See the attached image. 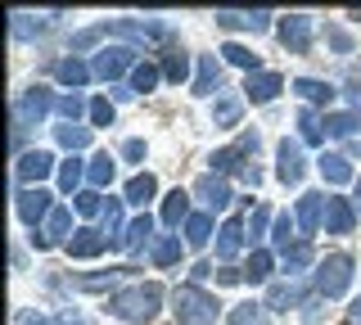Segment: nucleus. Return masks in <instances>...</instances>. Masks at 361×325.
Masks as SVG:
<instances>
[{"label": "nucleus", "instance_id": "27", "mask_svg": "<svg viewBox=\"0 0 361 325\" xmlns=\"http://www.w3.org/2000/svg\"><path fill=\"white\" fill-rule=\"evenodd\" d=\"M271 271H276V253H271V249H253V253H248V266H244V285H267Z\"/></svg>", "mask_w": 361, "mask_h": 325}, {"label": "nucleus", "instance_id": "28", "mask_svg": "<svg viewBox=\"0 0 361 325\" xmlns=\"http://www.w3.org/2000/svg\"><path fill=\"white\" fill-rule=\"evenodd\" d=\"M154 195H158V176H154V172H135L131 181H127V190H122V199H127V204H135V208H145Z\"/></svg>", "mask_w": 361, "mask_h": 325}, {"label": "nucleus", "instance_id": "11", "mask_svg": "<svg viewBox=\"0 0 361 325\" xmlns=\"http://www.w3.org/2000/svg\"><path fill=\"white\" fill-rule=\"evenodd\" d=\"M276 176H280L285 185H298L302 176H307V159H302V145H298V140L285 136V140L276 145Z\"/></svg>", "mask_w": 361, "mask_h": 325}, {"label": "nucleus", "instance_id": "6", "mask_svg": "<svg viewBox=\"0 0 361 325\" xmlns=\"http://www.w3.org/2000/svg\"><path fill=\"white\" fill-rule=\"evenodd\" d=\"M14 208H18V221H23L27 231H41L45 221H50V212L59 208V204H54L50 190H41V185H37V190H18V195H14Z\"/></svg>", "mask_w": 361, "mask_h": 325}, {"label": "nucleus", "instance_id": "15", "mask_svg": "<svg viewBox=\"0 0 361 325\" xmlns=\"http://www.w3.org/2000/svg\"><path fill=\"white\" fill-rule=\"evenodd\" d=\"M104 249H113V244H109V235L95 231V226H77V235L63 244V253L77 257V262H86V257H99Z\"/></svg>", "mask_w": 361, "mask_h": 325}, {"label": "nucleus", "instance_id": "41", "mask_svg": "<svg viewBox=\"0 0 361 325\" xmlns=\"http://www.w3.org/2000/svg\"><path fill=\"white\" fill-rule=\"evenodd\" d=\"M226 325H267V302H240V307H231Z\"/></svg>", "mask_w": 361, "mask_h": 325}, {"label": "nucleus", "instance_id": "45", "mask_svg": "<svg viewBox=\"0 0 361 325\" xmlns=\"http://www.w3.org/2000/svg\"><path fill=\"white\" fill-rule=\"evenodd\" d=\"M54 114H59L63 122H77L82 114H90V104H86V99L77 95V91H68V95H59V104H54Z\"/></svg>", "mask_w": 361, "mask_h": 325}, {"label": "nucleus", "instance_id": "7", "mask_svg": "<svg viewBox=\"0 0 361 325\" xmlns=\"http://www.w3.org/2000/svg\"><path fill=\"white\" fill-rule=\"evenodd\" d=\"M312 302V289L302 276H285L267 289V312H289V307H307Z\"/></svg>", "mask_w": 361, "mask_h": 325}, {"label": "nucleus", "instance_id": "25", "mask_svg": "<svg viewBox=\"0 0 361 325\" xmlns=\"http://www.w3.org/2000/svg\"><path fill=\"white\" fill-rule=\"evenodd\" d=\"M316 167H321L325 185H348V181H357V176H353V159H348V154H321V159H316Z\"/></svg>", "mask_w": 361, "mask_h": 325}, {"label": "nucleus", "instance_id": "36", "mask_svg": "<svg viewBox=\"0 0 361 325\" xmlns=\"http://www.w3.org/2000/svg\"><path fill=\"white\" fill-rule=\"evenodd\" d=\"M82 181H86V163L82 159H68V163H59V190L63 195H82Z\"/></svg>", "mask_w": 361, "mask_h": 325}, {"label": "nucleus", "instance_id": "1", "mask_svg": "<svg viewBox=\"0 0 361 325\" xmlns=\"http://www.w3.org/2000/svg\"><path fill=\"white\" fill-rule=\"evenodd\" d=\"M163 307V285H122L118 294H109V317L127 325H149Z\"/></svg>", "mask_w": 361, "mask_h": 325}, {"label": "nucleus", "instance_id": "2", "mask_svg": "<svg viewBox=\"0 0 361 325\" xmlns=\"http://www.w3.org/2000/svg\"><path fill=\"white\" fill-rule=\"evenodd\" d=\"M172 302H176V321L180 325H217V307L221 302L208 294V289H199V285H176L172 289Z\"/></svg>", "mask_w": 361, "mask_h": 325}, {"label": "nucleus", "instance_id": "22", "mask_svg": "<svg viewBox=\"0 0 361 325\" xmlns=\"http://www.w3.org/2000/svg\"><path fill=\"white\" fill-rule=\"evenodd\" d=\"M221 86V63H217V54H203L199 59V73H195V82H190V95H199V99H208L212 91Z\"/></svg>", "mask_w": 361, "mask_h": 325}, {"label": "nucleus", "instance_id": "26", "mask_svg": "<svg viewBox=\"0 0 361 325\" xmlns=\"http://www.w3.org/2000/svg\"><path fill=\"white\" fill-rule=\"evenodd\" d=\"M122 249H127L131 257H140L145 249H154V217L145 212V217H135L127 226V240H122Z\"/></svg>", "mask_w": 361, "mask_h": 325}, {"label": "nucleus", "instance_id": "40", "mask_svg": "<svg viewBox=\"0 0 361 325\" xmlns=\"http://www.w3.org/2000/svg\"><path fill=\"white\" fill-rule=\"evenodd\" d=\"M240 114H244V99H235V95H221L212 104V122L217 127H240Z\"/></svg>", "mask_w": 361, "mask_h": 325}, {"label": "nucleus", "instance_id": "46", "mask_svg": "<svg viewBox=\"0 0 361 325\" xmlns=\"http://www.w3.org/2000/svg\"><path fill=\"white\" fill-rule=\"evenodd\" d=\"M244 226H248V244H257V240L267 235V226H276V217H271L267 208H253V217H248Z\"/></svg>", "mask_w": 361, "mask_h": 325}, {"label": "nucleus", "instance_id": "30", "mask_svg": "<svg viewBox=\"0 0 361 325\" xmlns=\"http://www.w3.org/2000/svg\"><path fill=\"white\" fill-rule=\"evenodd\" d=\"M113 172H118V159H113V154H95V159L86 163V181H90V190H104V185L113 181Z\"/></svg>", "mask_w": 361, "mask_h": 325}, {"label": "nucleus", "instance_id": "3", "mask_svg": "<svg viewBox=\"0 0 361 325\" xmlns=\"http://www.w3.org/2000/svg\"><path fill=\"white\" fill-rule=\"evenodd\" d=\"M109 37H122L131 50H154V46H167L172 41V27L158 23V18H118V23H109Z\"/></svg>", "mask_w": 361, "mask_h": 325}, {"label": "nucleus", "instance_id": "13", "mask_svg": "<svg viewBox=\"0 0 361 325\" xmlns=\"http://www.w3.org/2000/svg\"><path fill=\"white\" fill-rule=\"evenodd\" d=\"M271 18V9H217V27L226 32H267Z\"/></svg>", "mask_w": 361, "mask_h": 325}, {"label": "nucleus", "instance_id": "49", "mask_svg": "<svg viewBox=\"0 0 361 325\" xmlns=\"http://www.w3.org/2000/svg\"><path fill=\"white\" fill-rule=\"evenodd\" d=\"M99 37H109V23H104V27H86V32H77V37H73V54L90 50V46L99 41Z\"/></svg>", "mask_w": 361, "mask_h": 325}, {"label": "nucleus", "instance_id": "44", "mask_svg": "<svg viewBox=\"0 0 361 325\" xmlns=\"http://www.w3.org/2000/svg\"><path fill=\"white\" fill-rule=\"evenodd\" d=\"M163 77L180 86V82L190 77V54H185V50H167V59H163Z\"/></svg>", "mask_w": 361, "mask_h": 325}, {"label": "nucleus", "instance_id": "35", "mask_svg": "<svg viewBox=\"0 0 361 325\" xmlns=\"http://www.w3.org/2000/svg\"><path fill=\"white\" fill-rule=\"evenodd\" d=\"M54 136H59V145H63L68 154H77V149H86V145H90V127H82V122H59Z\"/></svg>", "mask_w": 361, "mask_h": 325}, {"label": "nucleus", "instance_id": "21", "mask_svg": "<svg viewBox=\"0 0 361 325\" xmlns=\"http://www.w3.org/2000/svg\"><path fill=\"white\" fill-rule=\"evenodd\" d=\"M59 14H9V32H14V41H32V37H41V32H50V23Z\"/></svg>", "mask_w": 361, "mask_h": 325}, {"label": "nucleus", "instance_id": "23", "mask_svg": "<svg viewBox=\"0 0 361 325\" xmlns=\"http://www.w3.org/2000/svg\"><path fill=\"white\" fill-rule=\"evenodd\" d=\"M122 208H127V199H104V212H99L113 249H122V240H127V217H122Z\"/></svg>", "mask_w": 361, "mask_h": 325}, {"label": "nucleus", "instance_id": "43", "mask_svg": "<svg viewBox=\"0 0 361 325\" xmlns=\"http://www.w3.org/2000/svg\"><path fill=\"white\" fill-rule=\"evenodd\" d=\"M298 136L307 145H321L325 140V118H316V109H298Z\"/></svg>", "mask_w": 361, "mask_h": 325}, {"label": "nucleus", "instance_id": "33", "mask_svg": "<svg viewBox=\"0 0 361 325\" xmlns=\"http://www.w3.org/2000/svg\"><path fill=\"white\" fill-rule=\"evenodd\" d=\"M221 59H226V63H235V68H244L248 77H253V73H262V59H257V54L248 50V46H240V41L221 46Z\"/></svg>", "mask_w": 361, "mask_h": 325}, {"label": "nucleus", "instance_id": "58", "mask_svg": "<svg viewBox=\"0 0 361 325\" xmlns=\"http://www.w3.org/2000/svg\"><path fill=\"white\" fill-rule=\"evenodd\" d=\"M348 18H357V23H361V9H353V14H348Z\"/></svg>", "mask_w": 361, "mask_h": 325}, {"label": "nucleus", "instance_id": "18", "mask_svg": "<svg viewBox=\"0 0 361 325\" xmlns=\"http://www.w3.org/2000/svg\"><path fill=\"white\" fill-rule=\"evenodd\" d=\"M244 244H248V226H244L240 217H231V221H226V226L217 231V262H221V266H231V262H235V253H240Z\"/></svg>", "mask_w": 361, "mask_h": 325}, {"label": "nucleus", "instance_id": "20", "mask_svg": "<svg viewBox=\"0 0 361 325\" xmlns=\"http://www.w3.org/2000/svg\"><path fill=\"white\" fill-rule=\"evenodd\" d=\"M353 226H357V208H353V199L330 195V199H325V231H330V235H353Z\"/></svg>", "mask_w": 361, "mask_h": 325}, {"label": "nucleus", "instance_id": "5", "mask_svg": "<svg viewBox=\"0 0 361 325\" xmlns=\"http://www.w3.org/2000/svg\"><path fill=\"white\" fill-rule=\"evenodd\" d=\"M59 104V99L50 95V86H27L18 99H14V127L27 131V127H41L45 118H50V109Z\"/></svg>", "mask_w": 361, "mask_h": 325}, {"label": "nucleus", "instance_id": "10", "mask_svg": "<svg viewBox=\"0 0 361 325\" xmlns=\"http://www.w3.org/2000/svg\"><path fill=\"white\" fill-rule=\"evenodd\" d=\"M50 172H54V154L50 149H27V154H18V163H14V176L23 181V190H37Z\"/></svg>", "mask_w": 361, "mask_h": 325}, {"label": "nucleus", "instance_id": "38", "mask_svg": "<svg viewBox=\"0 0 361 325\" xmlns=\"http://www.w3.org/2000/svg\"><path fill=\"white\" fill-rule=\"evenodd\" d=\"M357 127H361V118H357V114H325V136L357 140Z\"/></svg>", "mask_w": 361, "mask_h": 325}, {"label": "nucleus", "instance_id": "9", "mask_svg": "<svg viewBox=\"0 0 361 325\" xmlns=\"http://www.w3.org/2000/svg\"><path fill=\"white\" fill-rule=\"evenodd\" d=\"M73 235H77V231H73V212L59 204V208L50 212V221H45L41 231H32L27 240H32V249H54V244H68Z\"/></svg>", "mask_w": 361, "mask_h": 325}, {"label": "nucleus", "instance_id": "14", "mask_svg": "<svg viewBox=\"0 0 361 325\" xmlns=\"http://www.w3.org/2000/svg\"><path fill=\"white\" fill-rule=\"evenodd\" d=\"M195 199L203 204V212H221V208H231V181L226 176H217V172H208V176H199L195 181Z\"/></svg>", "mask_w": 361, "mask_h": 325}, {"label": "nucleus", "instance_id": "52", "mask_svg": "<svg viewBox=\"0 0 361 325\" xmlns=\"http://www.w3.org/2000/svg\"><path fill=\"white\" fill-rule=\"evenodd\" d=\"M217 285H244V271H235V266H221V271H217Z\"/></svg>", "mask_w": 361, "mask_h": 325}, {"label": "nucleus", "instance_id": "47", "mask_svg": "<svg viewBox=\"0 0 361 325\" xmlns=\"http://www.w3.org/2000/svg\"><path fill=\"white\" fill-rule=\"evenodd\" d=\"M113 118H118V109L109 104V95L90 99V122H95V127H113Z\"/></svg>", "mask_w": 361, "mask_h": 325}, {"label": "nucleus", "instance_id": "55", "mask_svg": "<svg viewBox=\"0 0 361 325\" xmlns=\"http://www.w3.org/2000/svg\"><path fill=\"white\" fill-rule=\"evenodd\" d=\"M343 321H348V325H361V298H353V307L343 312Z\"/></svg>", "mask_w": 361, "mask_h": 325}, {"label": "nucleus", "instance_id": "8", "mask_svg": "<svg viewBox=\"0 0 361 325\" xmlns=\"http://www.w3.org/2000/svg\"><path fill=\"white\" fill-rule=\"evenodd\" d=\"M135 54H140V50H131V46H104V50L95 54V77H99V82L131 77L135 73Z\"/></svg>", "mask_w": 361, "mask_h": 325}, {"label": "nucleus", "instance_id": "24", "mask_svg": "<svg viewBox=\"0 0 361 325\" xmlns=\"http://www.w3.org/2000/svg\"><path fill=\"white\" fill-rule=\"evenodd\" d=\"M54 77H59L63 86H73V91H82L90 77H95V63H86V59H77V54H68V59L54 63Z\"/></svg>", "mask_w": 361, "mask_h": 325}, {"label": "nucleus", "instance_id": "48", "mask_svg": "<svg viewBox=\"0 0 361 325\" xmlns=\"http://www.w3.org/2000/svg\"><path fill=\"white\" fill-rule=\"evenodd\" d=\"M73 204H77V212H82V217H99V212H104V199H99V190H82Z\"/></svg>", "mask_w": 361, "mask_h": 325}, {"label": "nucleus", "instance_id": "57", "mask_svg": "<svg viewBox=\"0 0 361 325\" xmlns=\"http://www.w3.org/2000/svg\"><path fill=\"white\" fill-rule=\"evenodd\" d=\"M353 185H357V195H353V208H357V217H361V176H357Z\"/></svg>", "mask_w": 361, "mask_h": 325}, {"label": "nucleus", "instance_id": "59", "mask_svg": "<svg viewBox=\"0 0 361 325\" xmlns=\"http://www.w3.org/2000/svg\"><path fill=\"white\" fill-rule=\"evenodd\" d=\"M357 77H361V68H357Z\"/></svg>", "mask_w": 361, "mask_h": 325}, {"label": "nucleus", "instance_id": "12", "mask_svg": "<svg viewBox=\"0 0 361 325\" xmlns=\"http://www.w3.org/2000/svg\"><path fill=\"white\" fill-rule=\"evenodd\" d=\"M312 14H289V18H280V46H285L289 54H307L312 50Z\"/></svg>", "mask_w": 361, "mask_h": 325}, {"label": "nucleus", "instance_id": "29", "mask_svg": "<svg viewBox=\"0 0 361 325\" xmlns=\"http://www.w3.org/2000/svg\"><path fill=\"white\" fill-rule=\"evenodd\" d=\"M298 240H302V235H298V217H289V212H276V226H271V249L289 253Z\"/></svg>", "mask_w": 361, "mask_h": 325}, {"label": "nucleus", "instance_id": "54", "mask_svg": "<svg viewBox=\"0 0 361 325\" xmlns=\"http://www.w3.org/2000/svg\"><path fill=\"white\" fill-rule=\"evenodd\" d=\"M208 276H217V271H212V262H199L195 271H190V285H199V280H208Z\"/></svg>", "mask_w": 361, "mask_h": 325}, {"label": "nucleus", "instance_id": "39", "mask_svg": "<svg viewBox=\"0 0 361 325\" xmlns=\"http://www.w3.org/2000/svg\"><path fill=\"white\" fill-rule=\"evenodd\" d=\"M280 257H285V276H302L312 266V257H316L312 253V240H298L289 253H280Z\"/></svg>", "mask_w": 361, "mask_h": 325}, {"label": "nucleus", "instance_id": "53", "mask_svg": "<svg viewBox=\"0 0 361 325\" xmlns=\"http://www.w3.org/2000/svg\"><path fill=\"white\" fill-rule=\"evenodd\" d=\"M18 321H23V325H63L59 317H54V321H50V317H41V312H23V317H18Z\"/></svg>", "mask_w": 361, "mask_h": 325}, {"label": "nucleus", "instance_id": "50", "mask_svg": "<svg viewBox=\"0 0 361 325\" xmlns=\"http://www.w3.org/2000/svg\"><path fill=\"white\" fill-rule=\"evenodd\" d=\"M325 41H330L338 54H353V37H348L343 27H334V23H330V27H325Z\"/></svg>", "mask_w": 361, "mask_h": 325}, {"label": "nucleus", "instance_id": "34", "mask_svg": "<svg viewBox=\"0 0 361 325\" xmlns=\"http://www.w3.org/2000/svg\"><path fill=\"white\" fill-rule=\"evenodd\" d=\"M208 240H212V212H190V221H185V244H190V249H203Z\"/></svg>", "mask_w": 361, "mask_h": 325}, {"label": "nucleus", "instance_id": "42", "mask_svg": "<svg viewBox=\"0 0 361 325\" xmlns=\"http://www.w3.org/2000/svg\"><path fill=\"white\" fill-rule=\"evenodd\" d=\"M158 82H163V68H158V63H149V59L135 63V73H131V91H135V95H140V91L149 95Z\"/></svg>", "mask_w": 361, "mask_h": 325}, {"label": "nucleus", "instance_id": "56", "mask_svg": "<svg viewBox=\"0 0 361 325\" xmlns=\"http://www.w3.org/2000/svg\"><path fill=\"white\" fill-rule=\"evenodd\" d=\"M348 104H353V114L361 118V91H348Z\"/></svg>", "mask_w": 361, "mask_h": 325}, {"label": "nucleus", "instance_id": "4", "mask_svg": "<svg viewBox=\"0 0 361 325\" xmlns=\"http://www.w3.org/2000/svg\"><path fill=\"white\" fill-rule=\"evenodd\" d=\"M353 253H330L321 266H316V294L321 298H343L348 285H353Z\"/></svg>", "mask_w": 361, "mask_h": 325}, {"label": "nucleus", "instance_id": "51", "mask_svg": "<svg viewBox=\"0 0 361 325\" xmlns=\"http://www.w3.org/2000/svg\"><path fill=\"white\" fill-rule=\"evenodd\" d=\"M122 159H127V163H140L145 159V140H127V145H122Z\"/></svg>", "mask_w": 361, "mask_h": 325}, {"label": "nucleus", "instance_id": "19", "mask_svg": "<svg viewBox=\"0 0 361 325\" xmlns=\"http://www.w3.org/2000/svg\"><path fill=\"white\" fill-rule=\"evenodd\" d=\"M280 91H285V77H280V73H267V68L253 73L244 82V99H248V104H271Z\"/></svg>", "mask_w": 361, "mask_h": 325}, {"label": "nucleus", "instance_id": "31", "mask_svg": "<svg viewBox=\"0 0 361 325\" xmlns=\"http://www.w3.org/2000/svg\"><path fill=\"white\" fill-rule=\"evenodd\" d=\"M163 221H167V226H185V221H190V195H185V190L163 195Z\"/></svg>", "mask_w": 361, "mask_h": 325}, {"label": "nucleus", "instance_id": "16", "mask_svg": "<svg viewBox=\"0 0 361 325\" xmlns=\"http://www.w3.org/2000/svg\"><path fill=\"white\" fill-rule=\"evenodd\" d=\"M127 276H131V266H109V271H95V276H77L73 289L77 294H118Z\"/></svg>", "mask_w": 361, "mask_h": 325}, {"label": "nucleus", "instance_id": "37", "mask_svg": "<svg viewBox=\"0 0 361 325\" xmlns=\"http://www.w3.org/2000/svg\"><path fill=\"white\" fill-rule=\"evenodd\" d=\"M149 257H154V266H176L180 262V235H158Z\"/></svg>", "mask_w": 361, "mask_h": 325}, {"label": "nucleus", "instance_id": "17", "mask_svg": "<svg viewBox=\"0 0 361 325\" xmlns=\"http://www.w3.org/2000/svg\"><path fill=\"white\" fill-rule=\"evenodd\" d=\"M293 217H298V235H302V240H312V235L321 231V217H325V195H316V190L298 195V208H293Z\"/></svg>", "mask_w": 361, "mask_h": 325}, {"label": "nucleus", "instance_id": "32", "mask_svg": "<svg viewBox=\"0 0 361 325\" xmlns=\"http://www.w3.org/2000/svg\"><path fill=\"white\" fill-rule=\"evenodd\" d=\"M293 91L307 99V104H330V99H334V86L321 82V77H298V82H293Z\"/></svg>", "mask_w": 361, "mask_h": 325}]
</instances>
